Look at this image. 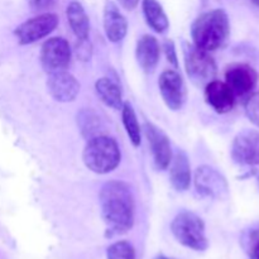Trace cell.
I'll return each instance as SVG.
<instances>
[{
	"instance_id": "484cf974",
	"label": "cell",
	"mask_w": 259,
	"mask_h": 259,
	"mask_svg": "<svg viewBox=\"0 0 259 259\" xmlns=\"http://www.w3.org/2000/svg\"><path fill=\"white\" fill-rule=\"evenodd\" d=\"M164 53H166V57L168 60V62L174 66L175 68H177L179 66V61H177V55H176V48H175V43L171 39L164 40L163 43Z\"/></svg>"
},
{
	"instance_id": "44dd1931",
	"label": "cell",
	"mask_w": 259,
	"mask_h": 259,
	"mask_svg": "<svg viewBox=\"0 0 259 259\" xmlns=\"http://www.w3.org/2000/svg\"><path fill=\"white\" fill-rule=\"evenodd\" d=\"M120 110L124 128H125V132L126 134H128L129 139H131L132 144H133L134 147H139L142 142V129L138 123V119H137L136 111H134L133 106L129 103H124Z\"/></svg>"
},
{
	"instance_id": "5bb4252c",
	"label": "cell",
	"mask_w": 259,
	"mask_h": 259,
	"mask_svg": "<svg viewBox=\"0 0 259 259\" xmlns=\"http://www.w3.org/2000/svg\"><path fill=\"white\" fill-rule=\"evenodd\" d=\"M205 100L217 113H229L235 105V95L223 81L212 80L205 86Z\"/></svg>"
},
{
	"instance_id": "52a82bcc",
	"label": "cell",
	"mask_w": 259,
	"mask_h": 259,
	"mask_svg": "<svg viewBox=\"0 0 259 259\" xmlns=\"http://www.w3.org/2000/svg\"><path fill=\"white\" fill-rule=\"evenodd\" d=\"M40 63L48 73L62 71L70 65L71 48L67 40L61 37L50 38L40 48Z\"/></svg>"
},
{
	"instance_id": "30bf717a",
	"label": "cell",
	"mask_w": 259,
	"mask_h": 259,
	"mask_svg": "<svg viewBox=\"0 0 259 259\" xmlns=\"http://www.w3.org/2000/svg\"><path fill=\"white\" fill-rule=\"evenodd\" d=\"M258 72L247 63H233L225 71V82L235 96L252 93L258 83Z\"/></svg>"
},
{
	"instance_id": "277c9868",
	"label": "cell",
	"mask_w": 259,
	"mask_h": 259,
	"mask_svg": "<svg viewBox=\"0 0 259 259\" xmlns=\"http://www.w3.org/2000/svg\"><path fill=\"white\" fill-rule=\"evenodd\" d=\"M171 232L177 242L190 249L202 252L209 242L205 235V224L201 218L191 211H181L171 224Z\"/></svg>"
},
{
	"instance_id": "6da1fadb",
	"label": "cell",
	"mask_w": 259,
	"mask_h": 259,
	"mask_svg": "<svg viewBox=\"0 0 259 259\" xmlns=\"http://www.w3.org/2000/svg\"><path fill=\"white\" fill-rule=\"evenodd\" d=\"M100 207L108 237L124 234L134 224V197L121 181H109L100 191Z\"/></svg>"
},
{
	"instance_id": "7a4b0ae2",
	"label": "cell",
	"mask_w": 259,
	"mask_h": 259,
	"mask_svg": "<svg viewBox=\"0 0 259 259\" xmlns=\"http://www.w3.org/2000/svg\"><path fill=\"white\" fill-rule=\"evenodd\" d=\"M230 35V23L223 9L204 13L191 25L192 42L201 50L212 52L224 47Z\"/></svg>"
},
{
	"instance_id": "cb8c5ba5",
	"label": "cell",
	"mask_w": 259,
	"mask_h": 259,
	"mask_svg": "<svg viewBox=\"0 0 259 259\" xmlns=\"http://www.w3.org/2000/svg\"><path fill=\"white\" fill-rule=\"evenodd\" d=\"M243 244L249 259H259V225L248 230L243 239Z\"/></svg>"
},
{
	"instance_id": "e0dca14e",
	"label": "cell",
	"mask_w": 259,
	"mask_h": 259,
	"mask_svg": "<svg viewBox=\"0 0 259 259\" xmlns=\"http://www.w3.org/2000/svg\"><path fill=\"white\" fill-rule=\"evenodd\" d=\"M159 53H161V50H159L158 40L153 35L146 34L139 38L137 42V61L146 72H152L156 68L159 61Z\"/></svg>"
},
{
	"instance_id": "f546056e",
	"label": "cell",
	"mask_w": 259,
	"mask_h": 259,
	"mask_svg": "<svg viewBox=\"0 0 259 259\" xmlns=\"http://www.w3.org/2000/svg\"><path fill=\"white\" fill-rule=\"evenodd\" d=\"M250 2H252L253 4L255 5V7H258V8H259V0H250Z\"/></svg>"
},
{
	"instance_id": "603a6c76",
	"label": "cell",
	"mask_w": 259,
	"mask_h": 259,
	"mask_svg": "<svg viewBox=\"0 0 259 259\" xmlns=\"http://www.w3.org/2000/svg\"><path fill=\"white\" fill-rule=\"evenodd\" d=\"M108 259H136L133 245L126 240H119L108 248Z\"/></svg>"
},
{
	"instance_id": "4fadbf2b",
	"label": "cell",
	"mask_w": 259,
	"mask_h": 259,
	"mask_svg": "<svg viewBox=\"0 0 259 259\" xmlns=\"http://www.w3.org/2000/svg\"><path fill=\"white\" fill-rule=\"evenodd\" d=\"M47 89L50 95L60 103H70L80 93V83L67 71H56L50 73L47 80Z\"/></svg>"
},
{
	"instance_id": "8992f818",
	"label": "cell",
	"mask_w": 259,
	"mask_h": 259,
	"mask_svg": "<svg viewBox=\"0 0 259 259\" xmlns=\"http://www.w3.org/2000/svg\"><path fill=\"white\" fill-rule=\"evenodd\" d=\"M58 24V17L52 13H46L32 19L25 20L20 25H18L14 30L19 45H32L42 38L47 37L48 34L56 29Z\"/></svg>"
},
{
	"instance_id": "7402d4cb",
	"label": "cell",
	"mask_w": 259,
	"mask_h": 259,
	"mask_svg": "<svg viewBox=\"0 0 259 259\" xmlns=\"http://www.w3.org/2000/svg\"><path fill=\"white\" fill-rule=\"evenodd\" d=\"M77 123L80 131L86 139L100 136V118L91 110H82L77 115Z\"/></svg>"
},
{
	"instance_id": "4dcf8cb0",
	"label": "cell",
	"mask_w": 259,
	"mask_h": 259,
	"mask_svg": "<svg viewBox=\"0 0 259 259\" xmlns=\"http://www.w3.org/2000/svg\"><path fill=\"white\" fill-rule=\"evenodd\" d=\"M158 259H168V258H166V257H159Z\"/></svg>"
},
{
	"instance_id": "ac0fdd59",
	"label": "cell",
	"mask_w": 259,
	"mask_h": 259,
	"mask_svg": "<svg viewBox=\"0 0 259 259\" xmlns=\"http://www.w3.org/2000/svg\"><path fill=\"white\" fill-rule=\"evenodd\" d=\"M68 24L78 40L88 39L90 33V19L85 9L78 2H71L66 9Z\"/></svg>"
},
{
	"instance_id": "ba28073f",
	"label": "cell",
	"mask_w": 259,
	"mask_h": 259,
	"mask_svg": "<svg viewBox=\"0 0 259 259\" xmlns=\"http://www.w3.org/2000/svg\"><path fill=\"white\" fill-rule=\"evenodd\" d=\"M232 158L242 166H259V132L245 129L237 134L232 144Z\"/></svg>"
},
{
	"instance_id": "8fae6325",
	"label": "cell",
	"mask_w": 259,
	"mask_h": 259,
	"mask_svg": "<svg viewBox=\"0 0 259 259\" xmlns=\"http://www.w3.org/2000/svg\"><path fill=\"white\" fill-rule=\"evenodd\" d=\"M143 131L147 139H148L149 147H151L154 166L161 171L166 169L171 163L172 156H174L168 137L164 134L162 129H159L154 124L148 123V121L144 123Z\"/></svg>"
},
{
	"instance_id": "d6986e66",
	"label": "cell",
	"mask_w": 259,
	"mask_h": 259,
	"mask_svg": "<svg viewBox=\"0 0 259 259\" xmlns=\"http://www.w3.org/2000/svg\"><path fill=\"white\" fill-rule=\"evenodd\" d=\"M95 90L100 100L105 104L106 106L111 109L119 110L123 106V94H121L120 88L115 81L111 78L103 77L99 78L95 83Z\"/></svg>"
},
{
	"instance_id": "d4e9b609",
	"label": "cell",
	"mask_w": 259,
	"mask_h": 259,
	"mask_svg": "<svg viewBox=\"0 0 259 259\" xmlns=\"http://www.w3.org/2000/svg\"><path fill=\"white\" fill-rule=\"evenodd\" d=\"M245 113L249 120L259 128V91L248 98L245 103Z\"/></svg>"
},
{
	"instance_id": "4316f807",
	"label": "cell",
	"mask_w": 259,
	"mask_h": 259,
	"mask_svg": "<svg viewBox=\"0 0 259 259\" xmlns=\"http://www.w3.org/2000/svg\"><path fill=\"white\" fill-rule=\"evenodd\" d=\"M91 43L89 42L88 39L78 40V46L76 48V52H77V56L81 58V60L86 61L90 60L91 57Z\"/></svg>"
},
{
	"instance_id": "9a60e30c",
	"label": "cell",
	"mask_w": 259,
	"mask_h": 259,
	"mask_svg": "<svg viewBox=\"0 0 259 259\" xmlns=\"http://www.w3.org/2000/svg\"><path fill=\"white\" fill-rule=\"evenodd\" d=\"M104 30L110 42H120L128 30V22L113 2H106L104 8Z\"/></svg>"
},
{
	"instance_id": "9c48e42d",
	"label": "cell",
	"mask_w": 259,
	"mask_h": 259,
	"mask_svg": "<svg viewBox=\"0 0 259 259\" xmlns=\"http://www.w3.org/2000/svg\"><path fill=\"white\" fill-rule=\"evenodd\" d=\"M159 93L167 108L180 110L186 101V86L184 78L177 71H163L158 80Z\"/></svg>"
},
{
	"instance_id": "7c38bea8",
	"label": "cell",
	"mask_w": 259,
	"mask_h": 259,
	"mask_svg": "<svg viewBox=\"0 0 259 259\" xmlns=\"http://www.w3.org/2000/svg\"><path fill=\"white\" fill-rule=\"evenodd\" d=\"M195 186L199 194L204 196L223 199L228 195V184L224 177L215 168L201 166L195 172Z\"/></svg>"
},
{
	"instance_id": "2e32d148",
	"label": "cell",
	"mask_w": 259,
	"mask_h": 259,
	"mask_svg": "<svg viewBox=\"0 0 259 259\" xmlns=\"http://www.w3.org/2000/svg\"><path fill=\"white\" fill-rule=\"evenodd\" d=\"M169 180L177 191H186L191 184V166L185 152L179 151L169 163Z\"/></svg>"
},
{
	"instance_id": "3957f363",
	"label": "cell",
	"mask_w": 259,
	"mask_h": 259,
	"mask_svg": "<svg viewBox=\"0 0 259 259\" xmlns=\"http://www.w3.org/2000/svg\"><path fill=\"white\" fill-rule=\"evenodd\" d=\"M120 149L115 139L103 134L88 139L82 152L85 166L98 175L114 171L120 163Z\"/></svg>"
},
{
	"instance_id": "5b68a950",
	"label": "cell",
	"mask_w": 259,
	"mask_h": 259,
	"mask_svg": "<svg viewBox=\"0 0 259 259\" xmlns=\"http://www.w3.org/2000/svg\"><path fill=\"white\" fill-rule=\"evenodd\" d=\"M185 67L192 83L199 88L206 86L217 76V63L210 52L196 47L195 45H184Z\"/></svg>"
},
{
	"instance_id": "ffe728a7",
	"label": "cell",
	"mask_w": 259,
	"mask_h": 259,
	"mask_svg": "<svg viewBox=\"0 0 259 259\" xmlns=\"http://www.w3.org/2000/svg\"><path fill=\"white\" fill-rule=\"evenodd\" d=\"M146 22L154 32L164 33L169 27L168 18L158 0H143L142 3Z\"/></svg>"
},
{
	"instance_id": "83f0119b",
	"label": "cell",
	"mask_w": 259,
	"mask_h": 259,
	"mask_svg": "<svg viewBox=\"0 0 259 259\" xmlns=\"http://www.w3.org/2000/svg\"><path fill=\"white\" fill-rule=\"evenodd\" d=\"M52 2L53 0H27V3L29 4V7L32 8L33 10L45 9V8H47Z\"/></svg>"
},
{
	"instance_id": "f1b7e54d",
	"label": "cell",
	"mask_w": 259,
	"mask_h": 259,
	"mask_svg": "<svg viewBox=\"0 0 259 259\" xmlns=\"http://www.w3.org/2000/svg\"><path fill=\"white\" fill-rule=\"evenodd\" d=\"M118 2L125 10H133L137 8L139 0H118Z\"/></svg>"
}]
</instances>
